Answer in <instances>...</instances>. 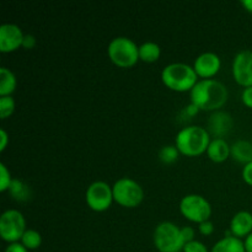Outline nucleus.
<instances>
[{
    "mask_svg": "<svg viewBox=\"0 0 252 252\" xmlns=\"http://www.w3.org/2000/svg\"><path fill=\"white\" fill-rule=\"evenodd\" d=\"M25 33L16 24H2L0 26V52L10 53L22 47Z\"/></svg>",
    "mask_w": 252,
    "mask_h": 252,
    "instance_id": "obj_11",
    "label": "nucleus"
},
{
    "mask_svg": "<svg viewBox=\"0 0 252 252\" xmlns=\"http://www.w3.org/2000/svg\"><path fill=\"white\" fill-rule=\"evenodd\" d=\"M113 199L126 208H135L144 199V189L135 180L121 177L113 184Z\"/></svg>",
    "mask_w": 252,
    "mask_h": 252,
    "instance_id": "obj_6",
    "label": "nucleus"
},
{
    "mask_svg": "<svg viewBox=\"0 0 252 252\" xmlns=\"http://www.w3.org/2000/svg\"><path fill=\"white\" fill-rule=\"evenodd\" d=\"M20 243L29 251L37 250L42 244V235L36 229H26Z\"/></svg>",
    "mask_w": 252,
    "mask_h": 252,
    "instance_id": "obj_21",
    "label": "nucleus"
},
{
    "mask_svg": "<svg viewBox=\"0 0 252 252\" xmlns=\"http://www.w3.org/2000/svg\"><path fill=\"white\" fill-rule=\"evenodd\" d=\"M231 235L239 239H245L252 233V213L249 211H239L230 220Z\"/></svg>",
    "mask_w": 252,
    "mask_h": 252,
    "instance_id": "obj_14",
    "label": "nucleus"
},
{
    "mask_svg": "<svg viewBox=\"0 0 252 252\" xmlns=\"http://www.w3.org/2000/svg\"><path fill=\"white\" fill-rule=\"evenodd\" d=\"M179 208L187 220L197 224L209 220L212 216V206L208 199L197 193H189L182 197Z\"/></svg>",
    "mask_w": 252,
    "mask_h": 252,
    "instance_id": "obj_7",
    "label": "nucleus"
},
{
    "mask_svg": "<svg viewBox=\"0 0 252 252\" xmlns=\"http://www.w3.org/2000/svg\"><path fill=\"white\" fill-rule=\"evenodd\" d=\"M241 101L249 108H252V86L244 88L243 93H241Z\"/></svg>",
    "mask_w": 252,
    "mask_h": 252,
    "instance_id": "obj_27",
    "label": "nucleus"
},
{
    "mask_svg": "<svg viewBox=\"0 0 252 252\" xmlns=\"http://www.w3.org/2000/svg\"><path fill=\"white\" fill-rule=\"evenodd\" d=\"M181 233H182V236H184L185 243L186 244L189 243V241L196 240V239H194L196 231H194V229L192 228V226H184V228H181Z\"/></svg>",
    "mask_w": 252,
    "mask_h": 252,
    "instance_id": "obj_29",
    "label": "nucleus"
},
{
    "mask_svg": "<svg viewBox=\"0 0 252 252\" xmlns=\"http://www.w3.org/2000/svg\"><path fill=\"white\" fill-rule=\"evenodd\" d=\"M15 107H16V102L12 96H0V118L1 120L10 117L14 113Z\"/></svg>",
    "mask_w": 252,
    "mask_h": 252,
    "instance_id": "obj_23",
    "label": "nucleus"
},
{
    "mask_svg": "<svg viewBox=\"0 0 252 252\" xmlns=\"http://www.w3.org/2000/svg\"><path fill=\"white\" fill-rule=\"evenodd\" d=\"M211 134L201 126H186L179 130L175 138V145L186 157H198L207 152Z\"/></svg>",
    "mask_w": 252,
    "mask_h": 252,
    "instance_id": "obj_2",
    "label": "nucleus"
},
{
    "mask_svg": "<svg viewBox=\"0 0 252 252\" xmlns=\"http://www.w3.org/2000/svg\"><path fill=\"white\" fill-rule=\"evenodd\" d=\"M161 80L167 89L177 93L191 91L198 81L193 65L182 62L167 64L161 70Z\"/></svg>",
    "mask_w": 252,
    "mask_h": 252,
    "instance_id": "obj_3",
    "label": "nucleus"
},
{
    "mask_svg": "<svg viewBox=\"0 0 252 252\" xmlns=\"http://www.w3.org/2000/svg\"><path fill=\"white\" fill-rule=\"evenodd\" d=\"M228 89L216 79H201L189 91L191 102L202 111H219L228 101Z\"/></svg>",
    "mask_w": 252,
    "mask_h": 252,
    "instance_id": "obj_1",
    "label": "nucleus"
},
{
    "mask_svg": "<svg viewBox=\"0 0 252 252\" xmlns=\"http://www.w3.org/2000/svg\"><path fill=\"white\" fill-rule=\"evenodd\" d=\"M234 80L244 88L252 86V51L243 49L238 52L231 64Z\"/></svg>",
    "mask_w": 252,
    "mask_h": 252,
    "instance_id": "obj_10",
    "label": "nucleus"
},
{
    "mask_svg": "<svg viewBox=\"0 0 252 252\" xmlns=\"http://www.w3.org/2000/svg\"><path fill=\"white\" fill-rule=\"evenodd\" d=\"M220 57L214 52H203L193 62V69L198 78L212 79L220 70Z\"/></svg>",
    "mask_w": 252,
    "mask_h": 252,
    "instance_id": "obj_12",
    "label": "nucleus"
},
{
    "mask_svg": "<svg viewBox=\"0 0 252 252\" xmlns=\"http://www.w3.org/2000/svg\"><path fill=\"white\" fill-rule=\"evenodd\" d=\"M182 252H211L206 245L199 240L189 241L185 245Z\"/></svg>",
    "mask_w": 252,
    "mask_h": 252,
    "instance_id": "obj_25",
    "label": "nucleus"
},
{
    "mask_svg": "<svg viewBox=\"0 0 252 252\" xmlns=\"http://www.w3.org/2000/svg\"><path fill=\"white\" fill-rule=\"evenodd\" d=\"M7 192L16 202H27L32 198V189L22 180L14 179Z\"/></svg>",
    "mask_w": 252,
    "mask_h": 252,
    "instance_id": "obj_18",
    "label": "nucleus"
},
{
    "mask_svg": "<svg viewBox=\"0 0 252 252\" xmlns=\"http://www.w3.org/2000/svg\"><path fill=\"white\" fill-rule=\"evenodd\" d=\"M244 244H245L246 252H252V233L244 239Z\"/></svg>",
    "mask_w": 252,
    "mask_h": 252,
    "instance_id": "obj_34",
    "label": "nucleus"
},
{
    "mask_svg": "<svg viewBox=\"0 0 252 252\" xmlns=\"http://www.w3.org/2000/svg\"><path fill=\"white\" fill-rule=\"evenodd\" d=\"M86 204L95 212H105L111 207L113 199L112 186L105 181H95L86 189Z\"/></svg>",
    "mask_w": 252,
    "mask_h": 252,
    "instance_id": "obj_9",
    "label": "nucleus"
},
{
    "mask_svg": "<svg viewBox=\"0 0 252 252\" xmlns=\"http://www.w3.org/2000/svg\"><path fill=\"white\" fill-rule=\"evenodd\" d=\"M161 48L157 42L147 41L139 46V59L145 63H154L160 58Z\"/></svg>",
    "mask_w": 252,
    "mask_h": 252,
    "instance_id": "obj_20",
    "label": "nucleus"
},
{
    "mask_svg": "<svg viewBox=\"0 0 252 252\" xmlns=\"http://www.w3.org/2000/svg\"><path fill=\"white\" fill-rule=\"evenodd\" d=\"M26 229V219L17 209H6L0 217V236L6 243L21 241Z\"/></svg>",
    "mask_w": 252,
    "mask_h": 252,
    "instance_id": "obj_8",
    "label": "nucleus"
},
{
    "mask_svg": "<svg viewBox=\"0 0 252 252\" xmlns=\"http://www.w3.org/2000/svg\"><path fill=\"white\" fill-rule=\"evenodd\" d=\"M17 86L16 75L6 66L0 68V96H11Z\"/></svg>",
    "mask_w": 252,
    "mask_h": 252,
    "instance_id": "obj_19",
    "label": "nucleus"
},
{
    "mask_svg": "<svg viewBox=\"0 0 252 252\" xmlns=\"http://www.w3.org/2000/svg\"><path fill=\"white\" fill-rule=\"evenodd\" d=\"M11 174L5 164H0V192H6L12 182Z\"/></svg>",
    "mask_w": 252,
    "mask_h": 252,
    "instance_id": "obj_24",
    "label": "nucleus"
},
{
    "mask_svg": "<svg viewBox=\"0 0 252 252\" xmlns=\"http://www.w3.org/2000/svg\"><path fill=\"white\" fill-rule=\"evenodd\" d=\"M234 126V120L231 115L225 111H214L208 118L207 130L214 138H224L229 134Z\"/></svg>",
    "mask_w": 252,
    "mask_h": 252,
    "instance_id": "obj_13",
    "label": "nucleus"
},
{
    "mask_svg": "<svg viewBox=\"0 0 252 252\" xmlns=\"http://www.w3.org/2000/svg\"><path fill=\"white\" fill-rule=\"evenodd\" d=\"M37 44V39L33 34L26 33L24 37V41H22V48L25 49H32L34 48Z\"/></svg>",
    "mask_w": 252,
    "mask_h": 252,
    "instance_id": "obj_28",
    "label": "nucleus"
},
{
    "mask_svg": "<svg viewBox=\"0 0 252 252\" xmlns=\"http://www.w3.org/2000/svg\"><path fill=\"white\" fill-rule=\"evenodd\" d=\"M241 5H243L249 12L252 14V0H243V1H241Z\"/></svg>",
    "mask_w": 252,
    "mask_h": 252,
    "instance_id": "obj_35",
    "label": "nucleus"
},
{
    "mask_svg": "<svg viewBox=\"0 0 252 252\" xmlns=\"http://www.w3.org/2000/svg\"><path fill=\"white\" fill-rule=\"evenodd\" d=\"M198 230L202 235L209 236L214 233V224L212 223L211 220L202 221V223L198 224Z\"/></svg>",
    "mask_w": 252,
    "mask_h": 252,
    "instance_id": "obj_26",
    "label": "nucleus"
},
{
    "mask_svg": "<svg viewBox=\"0 0 252 252\" xmlns=\"http://www.w3.org/2000/svg\"><path fill=\"white\" fill-rule=\"evenodd\" d=\"M199 108L197 107L196 105H193V103H189V106H186V107H185V113H186L187 116H189V117H193V116H196L197 113L199 112Z\"/></svg>",
    "mask_w": 252,
    "mask_h": 252,
    "instance_id": "obj_33",
    "label": "nucleus"
},
{
    "mask_svg": "<svg viewBox=\"0 0 252 252\" xmlns=\"http://www.w3.org/2000/svg\"><path fill=\"white\" fill-rule=\"evenodd\" d=\"M241 175H243L244 181H245L248 185H250V186H252V161L249 162V164L244 165Z\"/></svg>",
    "mask_w": 252,
    "mask_h": 252,
    "instance_id": "obj_30",
    "label": "nucleus"
},
{
    "mask_svg": "<svg viewBox=\"0 0 252 252\" xmlns=\"http://www.w3.org/2000/svg\"><path fill=\"white\" fill-rule=\"evenodd\" d=\"M180 154L181 153L179 152L176 145H164V147L160 148L159 153H158V158L164 164H172V162L179 159Z\"/></svg>",
    "mask_w": 252,
    "mask_h": 252,
    "instance_id": "obj_22",
    "label": "nucleus"
},
{
    "mask_svg": "<svg viewBox=\"0 0 252 252\" xmlns=\"http://www.w3.org/2000/svg\"><path fill=\"white\" fill-rule=\"evenodd\" d=\"M211 252H246L243 239L236 236H224L212 246Z\"/></svg>",
    "mask_w": 252,
    "mask_h": 252,
    "instance_id": "obj_17",
    "label": "nucleus"
},
{
    "mask_svg": "<svg viewBox=\"0 0 252 252\" xmlns=\"http://www.w3.org/2000/svg\"><path fill=\"white\" fill-rule=\"evenodd\" d=\"M4 252H29V250H27V249L19 241V243L9 244Z\"/></svg>",
    "mask_w": 252,
    "mask_h": 252,
    "instance_id": "obj_31",
    "label": "nucleus"
},
{
    "mask_svg": "<svg viewBox=\"0 0 252 252\" xmlns=\"http://www.w3.org/2000/svg\"><path fill=\"white\" fill-rule=\"evenodd\" d=\"M153 241L159 252H181L186 245L181 228L172 221L158 224L153 234Z\"/></svg>",
    "mask_w": 252,
    "mask_h": 252,
    "instance_id": "obj_5",
    "label": "nucleus"
},
{
    "mask_svg": "<svg viewBox=\"0 0 252 252\" xmlns=\"http://www.w3.org/2000/svg\"><path fill=\"white\" fill-rule=\"evenodd\" d=\"M230 157L235 161L246 165L252 161V143L239 139L230 145Z\"/></svg>",
    "mask_w": 252,
    "mask_h": 252,
    "instance_id": "obj_16",
    "label": "nucleus"
},
{
    "mask_svg": "<svg viewBox=\"0 0 252 252\" xmlns=\"http://www.w3.org/2000/svg\"><path fill=\"white\" fill-rule=\"evenodd\" d=\"M7 143H9V135H7L6 130L1 128L0 129V152H4L6 149Z\"/></svg>",
    "mask_w": 252,
    "mask_h": 252,
    "instance_id": "obj_32",
    "label": "nucleus"
},
{
    "mask_svg": "<svg viewBox=\"0 0 252 252\" xmlns=\"http://www.w3.org/2000/svg\"><path fill=\"white\" fill-rule=\"evenodd\" d=\"M206 153L212 161L223 162L230 157V145L224 138H213Z\"/></svg>",
    "mask_w": 252,
    "mask_h": 252,
    "instance_id": "obj_15",
    "label": "nucleus"
},
{
    "mask_svg": "<svg viewBox=\"0 0 252 252\" xmlns=\"http://www.w3.org/2000/svg\"><path fill=\"white\" fill-rule=\"evenodd\" d=\"M108 58L120 68H129L139 61V47L129 37L118 36L107 47Z\"/></svg>",
    "mask_w": 252,
    "mask_h": 252,
    "instance_id": "obj_4",
    "label": "nucleus"
}]
</instances>
